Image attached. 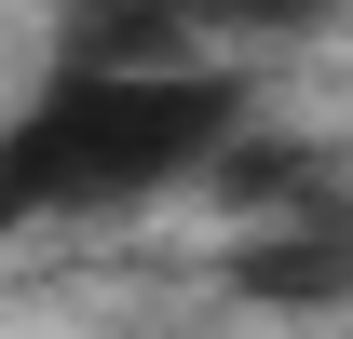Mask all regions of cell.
Instances as JSON below:
<instances>
[{
    "label": "cell",
    "mask_w": 353,
    "mask_h": 339,
    "mask_svg": "<svg viewBox=\"0 0 353 339\" xmlns=\"http://www.w3.org/2000/svg\"><path fill=\"white\" fill-rule=\"evenodd\" d=\"M231 285L272 298V312H285V298L326 312V298H353V245H340V231H259V245L231 258Z\"/></svg>",
    "instance_id": "2"
},
{
    "label": "cell",
    "mask_w": 353,
    "mask_h": 339,
    "mask_svg": "<svg viewBox=\"0 0 353 339\" xmlns=\"http://www.w3.org/2000/svg\"><path fill=\"white\" fill-rule=\"evenodd\" d=\"M190 28H218V41H285V28H326L340 0H176Z\"/></svg>",
    "instance_id": "4"
},
{
    "label": "cell",
    "mask_w": 353,
    "mask_h": 339,
    "mask_svg": "<svg viewBox=\"0 0 353 339\" xmlns=\"http://www.w3.org/2000/svg\"><path fill=\"white\" fill-rule=\"evenodd\" d=\"M176 54H190L176 0H95V14H68V68H176Z\"/></svg>",
    "instance_id": "3"
},
{
    "label": "cell",
    "mask_w": 353,
    "mask_h": 339,
    "mask_svg": "<svg viewBox=\"0 0 353 339\" xmlns=\"http://www.w3.org/2000/svg\"><path fill=\"white\" fill-rule=\"evenodd\" d=\"M245 136V82L176 54V68H54L41 109L0 123V231L28 217H109L204 176Z\"/></svg>",
    "instance_id": "1"
}]
</instances>
